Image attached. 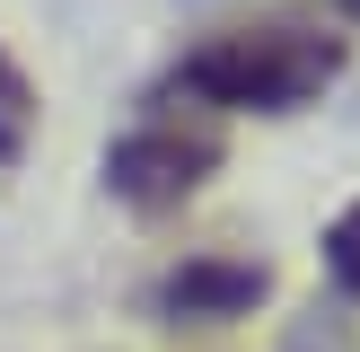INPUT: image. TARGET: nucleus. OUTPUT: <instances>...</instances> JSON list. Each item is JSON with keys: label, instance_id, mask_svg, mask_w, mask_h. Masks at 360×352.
I'll use <instances>...</instances> for the list:
<instances>
[{"label": "nucleus", "instance_id": "1", "mask_svg": "<svg viewBox=\"0 0 360 352\" xmlns=\"http://www.w3.org/2000/svg\"><path fill=\"white\" fill-rule=\"evenodd\" d=\"M343 80V35L326 27H229L193 44L158 80V97H185L202 115H290Z\"/></svg>", "mask_w": 360, "mask_h": 352}, {"label": "nucleus", "instance_id": "4", "mask_svg": "<svg viewBox=\"0 0 360 352\" xmlns=\"http://www.w3.org/2000/svg\"><path fill=\"white\" fill-rule=\"evenodd\" d=\"M27 132H35V88H27V70L0 53V168L27 158Z\"/></svg>", "mask_w": 360, "mask_h": 352}, {"label": "nucleus", "instance_id": "2", "mask_svg": "<svg viewBox=\"0 0 360 352\" xmlns=\"http://www.w3.org/2000/svg\"><path fill=\"white\" fill-rule=\"evenodd\" d=\"M220 123H202V115H150L141 132H123L115 150H105V194L115 203H132V211H167V203H185L193 185H202L211 168H220Z\"/></svg>", "mask_w": 360, "mask_h": 352}, {"label": "nucleus", "instance_id": "3", "mask_svg": "<svg viewBox=\"0 0 360 352\" xmlns=\"http://www.w3.org/2000/svg\"><path fill=\"white\" fill-rule=\"evenodd\" d=\"M264 291H273V273L246 256H185L158 282V317H246Z\"/></svg>", "mask_w": 360, "mask_h": 352}, {"label": "nucleus", "instance_id": "5", "mask_svg": "<svg viewBox=\"0 0 360 352\" xmlns=\"http://www.w3.org/2000/svg\"><path fill=\"white\" fill-rule=\"evenodd\" d=\"M326 273H334V291H343V299H360V203L326 229Z\"/></svg>", "mask_w": 360, "mask_h": 352}]
</instances>
